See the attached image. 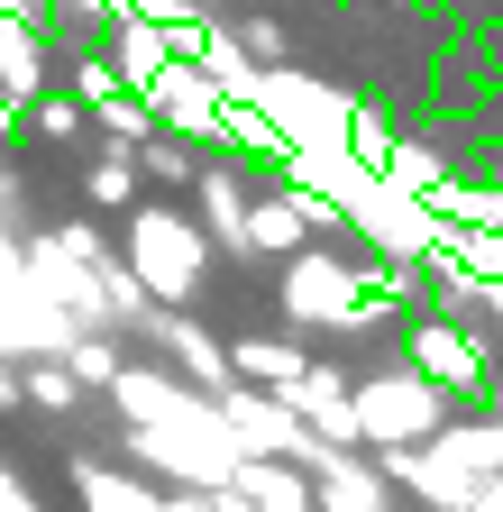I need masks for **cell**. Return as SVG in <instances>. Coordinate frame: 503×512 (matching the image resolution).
I'll use <instances>...</instances> for the list:
<instances>
[{
  "label": "cell",
  "mask_w": 503,
  "mask_h": 512,
  "mask_svg": "<svg viewBox=\"0 0 503 512\" xmlns=\"http://www.w3.org/2000/svg\"><path fill=\"white\" fill-rule=\"evenodd\" d=\"M412 375L439 384V394H476V384L494 375L485 366V330H467V320H449V311L421 320V330H412Z\"/></svg>",
  "instance_id": "obj_5"
},
{
  "label": "cell",
  "mask_w": 503,
  "mask_h": 512,
  "mask_svg": "<svg viewBox=\"0 0 503 512\" xmlns=\"http://www.w3.org/2000/svg\"><path fill=\"white\" fill-rule=\"evenodd\" d=\"M110 92H119V74H110V55H74V101H83V119H92V110H101Z\"/></svg>",
  "instance_id": "obj_20"
},
{
  "label": "cell",
  "mask_w": 503,
  "mask_h": 512,
  "mask_svg": "<svg viewBox=\"0 0 503 512\" xmlns=\"http://www.w3.org/2000/svg\"><path fill=\"white\" fill-rule=\"evenodd\" d=\"M10 403H19V366L0 357V412H10Z\"/></svg>",
  "instance_id": "obj_22"
},
{
  "label": "cell",
  "mask_w": 503,
  "mask_h": 512,
  "mask_svg": "<svg viewBox=\"0 0 503 512\" xmlns=\"http://www.w3.org/2000/svg\"><path fill=\"white\" fill-rule=\"evenodd\" d=\"M19 403H37V412H74L83 384L65 375V357H19Z\"/></svg>",
  "instance_id": "obj_16"
},
{
  "label": "cell",
  "mask_w": 503,
  "mask_h": 512,
  "mask_svg": "<svg viewBox=\"0 0 503 512\" xmlns=\"http://www.w3.org/2000/svg\"><path fill=\"white\" fill-rule=\"evenodd\" d=\"M147 339L174 357V375L193 384V394H220V384H229V348L202 330L193 311H165V302H156V311H147Z\"/></svg>",
  "instance_id": "obj_7"
},
{
  "label": "cell",
  "mask_w": 503,
  "mask_h": 512,
  "mask_svg": "<svg viewBox=\"0 0 503 512\" xmlns=\"http://www.w3.org/2000/svg\"><path fill=\"white\" fill-rule=\"evenodd\" d=\"M467 512H503V476H485V485H476V503H467Z\"/></svg>",
  "instance_id": "obj_21"
},
{
  "label": "cell",
  "mask_w": 503,
  "mask_h": 512,
  "mask_svg": "<svg viewBox=\"0 0 503 512\" xmlns=\"http://www.w3.org/2000/svg\"><path fill=\"white\" fill-rule=\"evenodd\" d=\"M46 64H55V55H46V37H37L28 19H0V92H10L19 110L46 92Z\"/></svg>",
  "instance_id": "obj_11"
},
{
  "label": "cell",
  "mask_w": 503,
  "mask_h": 512,
  "mask_svg": "<svg viewBox=\"0 0 503 512\" xmlns=\"http://www.w3.org/2000/svg\"><path fill=\"white\" fill-rule=\"evenodd\" d=\"M138 183H156V192H183V183H193L202 174V156H193V138H165V128H156V138H138Z\"/></svg>",
  "instance_id": "obj_14"
},
{
  "label": "cell",
  "mask_w": 503,
  "mask_h": 512,
  "mask_svg": "<svg viewBox=\"0 0 503 512\" xmlns=\"http://www.w3.org/2000/svg\"><path fill=\"white\" fill-rule=\"evenodd\" d=\"M28 128H37L46 147H74L92 119H83V101H74V92H37V101H28Z\"/></svg>",
  "instance_id": "obj_18"
},
{
  "label": "cell",
  "mask_w": 503,
  "mask_h": 512,
  "mask_svg": "<svg viewBox=\"0 0 503 512\" xmlns=\"http://www.w3.org/2000/svg\"><path fill=\"white\" fill-rule=\"evenodd\" d=\"M83 202L129 220V211H138V165H129V156H92V165H83Z\"/></svg>",
  "instance_id": "obj_15"
},
{
  "label": "cell",
  "mask_w": 503,
  "mask_h": 512,
  "mask_svg": "<svg viewBox=\"0 0 503 512\" xmlns=\"http://www.w3.org/2000/svg\"><path fill=\"white\" fill-rule=\"evenodd\" d=\"M485 384H494V421H503V375H485Z\"/></svg>",
  "instance_id": "obj_23"
},
{
  "label": "cell",
  "mask_w": 503,
  "mask_h": 512,
  "mask_svg": "<svg viewBox=\"0 0 503 512\" xmlns=\"http://www.w3.org/2000/svg\"><path fill=\"white\" fill-rule=\"evenodd\" d=\"M193 192H202V238H211V256H247V183L229 174V165H202L193 174Z\"/></svg>",
  "instance_id": "obj_9"
},
{
  "label": "cell",
  "mask_w": 503,
  "mask_h": 512,
  "mask_svg": "<svg viewBox=\"0 0 503 512\" xmlns=\"http://www.w3.org/2000/svg\"><path fill=\"white\" fill-rule=\"evenodd\" d=\"M229 348V384H257V394H284V384L311 366L302 339H220Z\"/></svg>",
  "instance_id": "obj_10"
},
{
  "label": "cell",
  "mask_w": 503,
  "mask_h": 512,
  "mask_svg": "<svg viewBox=\"0 0 503 512\" xmlns=\"http://www.w3.org/2000/svg\"><path fill=\"white\" fill-rule=\"evenodd\" d=\"M394 293H403L394 275H357L348 256H330V247L284 256V320H293V330H366L375 302H394Z\"/></svg>",
  "instance_id": "obj_2"
},
{
  "label": "cell",
  "mask_w": 503,
  "mask_h": 512,
  "mask_svg": "<svg viewBox=\"0 0 503 512\" xmlns=\"http://www.w3.org/2000/svg\"><path fill=\"white\" fill-rule=\"evenodd\" d=\"M138 138H156L147 101H138V92H110V101L92 110V147H101V156H138Z\"/></svg>",
  "instance_id": "obj_13"
},
{
  "label": "cell",
  "mask_w": 503,
  "mask_h": 512,
  "mask_svg": "<svg viewBox=\"0 0 503 512\" xmlns=\"http://www.w3.org/2000/svg\"><path fill=\"white\" fill-rule=\"evenodd\" d=\"M119 266L138 275L147 302L193 311V293L211 284V238L183 220V211H165V202H138L129 220H119Z\"/></svg>",
  "instance_id": "obj_1"
},
{
  "label": "cell",
  "mask_w": 503,
  "mask_h": 512,
  "mask_svg": "<svg viewBox=\"0 0 503 512\" xmlns=\"http://www.w3.org/2000/svg\"><path fill=\"white\" fill-rule=\"evenodd\" d=\"M229 46H238V55H257V74H275V64L293 55V37H284L275 19H238V28H229Z\"/></svg>",
  "instance_id": "obj_19"
},
{
  "label": "cell",
  "mask_w": 503,
  "mask_h": 512,
  "mask_svg": "<svg viewBox=\"0 0 503 512\" xmlns=\"http://www.w3.org/2000/svg\"><path fill=\"white\" fill-rule=\"evenodd\" d=\"M138 101H147V119L165 128V138H220V119H229V101L202 83V64H193V55H174Z\"/></svg>",
  "instance_id": "obj_4"
},
{
  "label": "cell",
  "mask_w": 503,
  "mask_h": 512,
  "mask_svg": "<svg viewBox=\"0 0 503 512\" xmlns=\"http://www.w3.org/2000/svg\"><path fill=\"white\" fill-rule=\"evenodd\" d=\"M311 247V202L284 192H247V256H302Z\"/></svg>",
  "instance_id": "obj_8"
},
{
  "label": "cell",
  "mask_w": 503,
  "mask_h": 512,
  "mask_svg": "<svg viewBox=\"0 0 503 512\" xmlns=\"http://www.w3.org/2000/svg\"><path fill=\"white\" fill-rule=\"evenodd\" d=\"M119 357H129V348H119L110 330H74V348H65V375H74V384H119Z\"/></svg>",
  "instance_id": "obj_17"
},
{
  "label": "cell",
  "mask_w": 503,
  "mask_h": 512,
  "mask_svg": "<svg viewBox=\"0 0 503 512\" xmlns=\"http://www.w3.org/2000/svg\"><path fill=\"white\" fill-rule=\"evenodd\" d=\"M74 485H83L92 512H165V494H156L147 476H119V467H92V458L74 467Z\"/></svg>",
  "instance_id": "obj_12"
},
{
  "label": "cell",
  "mask_w": 503,
  "mask_h": 512,
  "mask_svg": "<svg viewBox=\"0 0 503 512\" xmlns=\"http://www.w3.org/2000/svg\"><path fill=\"white\" fill-rule=\"evenodd\" d=\"M275 403H284L311 439H321V448H366V439H357V403H348V375H339V366H321V357H311Z\"/></svg>",
  "instance_id": "obj_6"
},
{
  "label": "cell",
  "mask_w": 503,
  "mask_h": 512,
  "mask_svg": "<svg viewBox=\"0 0 503 512\" xmlns=\"http://www.w3.org/2000/svg\"><path fill=\"white\" fill-rule=\"evenodd\" d=\"M348 403H357V439L366 448H430L439 430H449V394L421 384L412 366H385V375L348 384Z\"/></svg>",
  "instance_id": "obj_3"
}]
</instances>
